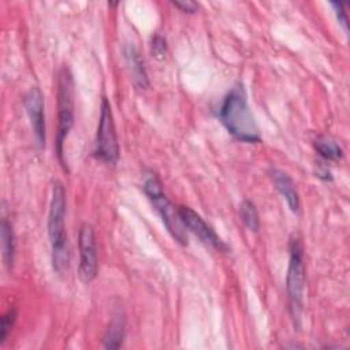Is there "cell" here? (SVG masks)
Wrapping results in <instances>:
<instances>
[{
    "label": "cell",
    "instance_id": "7",
    "mask_svg": "<svg viewBox=\"0 0 350 350\" xmlns=\"http://www.w3.org/2000/svg\"><path fill=\"white\" fill-rule=\"evenodd\" d=\"M79 247V278L82 282H92L97 275V243L94 230L90 224L83 223L78 231Z\"/></svg>",
    "mask_w": 350,
    "mask_h": 350
},
{
    "label": "cell",
    "instance_id": "18",
    "mask_svg": "<svg viewBox=\"0 0 350 350\" xmlns=\"http://www.w3.org/2000/svg\"><path fill=\"white\" fill-rule=\"evenodd\" d=\"M331 5L334 7L335 10V14H336V18H338V22L342 25L343 30L347 31V16H346V11H345V3H340V1H332Z\"/></svg>",
    "mask_w": 350,
    "mask_h": 350
},
{
    "label": "cell",
    "instance_id": "12",
    "mask_svg": "<svg viewBox=\"0 0 350 350\" xmlns=\"http://www.w3.org/2000/svg\"><path fill=\"white\" fill-rule=\"evenodd\" d=\"M124 59L130 71V75L134 81V83L139 89H146L149 86L148 74L144 66V60L139 56V52L134 45H126L124 46Z\"/></svg>",
    "mask_w": 350,
    "mask_h": 350
},
{
    "label": "cell",
    "instance_id": "2",
    "mask_svg": "<svg viewBox=\"0 0 350 350\" xmlns=\"http://www.w3.org/2000/svg\"><path fill=\"white\" fill-rule=\"evenodd\" d=\"M66 217V190L56 180L52 186V197L48 213V235L52 247V267L57 275L67 272L70 267V249L64 231Z\"/></svg>",
    "mask_w": 350,
    "mask_h": 350
},
{
    "label": "cell",
    "instance_id": "20",
    "mask_svg": "<svg viewBox=\"0 0 350 350\" xmlns=\"http://www.w3.org/2000/svg\"><path fill=\"white\" fill-rule=\"evenodd\" d=\"M316 174H317V176H319V178H321V179H324V180H331V179H332L331 172H329L328 167H327L325 164H323V163H319Z\"/></svg>",
    "mask_w": 350,
    "mask_h": 350
},
{
    "label": "cell",
    "instance_id": "15",
    "mask_svg": "<svg viewBox=\"0 0 350 350\" xmlns=\"http://www.w3.org/2000/svg\"><path fill=\"white\" fill-rule=\"evenodd\" d=\"M239 215L242 221L245 223V226L250 230L257 232L260 228V219H258V212L256 205L249 201V200H243L239 205Z\"/></svg>",
    "mask_w": 350,
    "mask_h": 350
},
{
    "label": "cell",
    "instance_id": "6",
    "mask_svg": "<svg viewBox=\"0 0 350 350\" xmlns=\"http://www.w3.org/2000/svg\"><path fill=\"white\" fill-rule=\"evenodd\" d=\"M94 154L108 165H115L119 159V142L116 137L113 115L111 111V104L105 97H103L100 107Z\"/></svg>",
    "mask_w": 350,
    "mask_h": 350
},
{
    "label": "cell",
    "instance_id": "11",
    "mask_svg": "<svg viewBox=\"0 0 350 350\" xmlns=\"http://www.w3.org/2000/svg\"><path fill=\"white\" fill-rule=\"evenodd\" d=\"M124 338V313L122 308H116L112 314L109 324L105 329L103 345L105 349H119Z\"/></svg>",
    "mask_w": 350,
    "mask_h": 350
},
{
    "label": "cell",
    "instance_id": "19",
    "mask_svg": "<svg viewBox=\"0 0 350 350\" xmlns=\"http://www.w3.org/2000/svg\"><path fill=\"white\" fill-rule=\"evenodd\" d=\"M172 5L179 8L182 12L186 14H194L198 10V4L191 0H180V1H172Z\"/></svg>",
    "mask_w": 350,
    "mask_h": 350
},
{
    "label": "cell",
    "instance_id": "3",
    "mask_svg": "<svg viewBox=\"0 0 350 350\" xmlns=\"http://www.w3.org/2000/svg\"><path fill=\"white\" fill-rule=\"evenodd\" d=\"M142 187H144L145 194L148 196L150 202L154 205L156 211L159 212V215H160L165 228L171 234V237L182 246H186L187 245L186 227L179 216L178 208L164 194L159 176L152 171L145 172Z\"/></svg>",
    "mask_w": 350,
    "mask_h": 350
},
{
    "label": "cell",
    "instance_id": "10",
    "mask_svg": "<svg viewBox=\"0 0 350 350\" xmlns=\"http://www.w3.org/2000/svg\"><path fill=\"white\" fill-rule=\"evenodd\" d=\"M269 178L276 187V190L280 193V196L286 200L288 208L293 212H297L299 208V196L298 190L295 187V183L293 182L291 176L279 168H271L269 170Z\"/></svg>",
    "mask_w": 350,
    "mask_h": 350
},
{
    "label": "cell",
    "instance_id": "17",
    "mask_svg": "<svg viewBox=\"0 0 350 350\" xmlns=\"http://www.w3.org/2000/svg\"><path fill=\"white\" fill-rule=\"evenodd\" d=\"M165 53H167V41L164 37L156 34L152 38V55L157 60H163L165 57Z\"/></svg>",
    "mask_w": 350,
    "mask_h": 350
},
{
    "label": "cell",
    "instance_id": "5",
    "mask_svg": "<svg viewBox=\"0 0 350 350\" xmlns=\"http://www.w3.org/2000/svg\"><path fill=\"white\" fill-rule=\"evenodd\" d=\"M305 287V265L302 257V245L298 238L290 241V260L286 278V288L288 297V309L295 325L299 324Z\"/></svg>",
    "mask_w": 350,
    "mask_h": 350
},
{
    "label": "cell",
    "instance_id": "14",
    "mask_svg": "<svg viewBox=\"0 0 350 350\" xmlns=\"http://www.w3.org/2000/svg\"><path fill=\"white\" fill-rule=\"evenodd\" d=\"M314 148L317 150V153L325 159V160H332V161H338L339 159L343 157V150L339 146V144L328 137H320L316 139L314 142Z\"/></svg>",
    "mask_w": 350,
    "mask_h": 350
},
{
    "label": "cell",
    "instance_id": "13",
    "mask_svg": "<svg viewBox=\"0 0 350 350\" xmlns=\"http://www.w3.org/2000/svg\"><path fill=\"white\" fill-rule=\"evenodd\" d=\"M1 249H3V260L4 265L8 271H12L14 260H15V238L12 226L8 223L5 217L1 219Z\"/></svg>",
    "mask_w": 350,
    "mask_h": 350
},
{
    "label": "cell",
    "instance_id": "9",
    "mask_svg": "<svg viewBox=\"0 0 350 350\" xmlns=\"http://www.w3.org/2000/svg\"><path fill=\"white\" fill-rule=\"evenodd\" d=\"M23 104L30 119L36 144L40 149L45 146V116H44V100L41 90L33 86L23 97Z\"/></svg>",
    "mask_w": 350,
    "mask_h": 350
},
{
    "label": "cell",
    "instance_id": "4",
    "mask_svg": "<svg viewBox=\"0 0 350 350\" xmlns=\"http://www.w3.org/2000/svg\"><path fill=\"white\" fill-rule=\"evenodd\" d=\"M74 82L68 67H63L57 77V133L56 153L60 164L64 167L63 145L74 124Z\"/></svg>",
    "mask_w": 350,
    "mask_h": 350
},
{
    "label": "cell",
    "instance_id": "8",
    "mask_svg": "<svg viewBox=\"0 0 350 350\" xmlns=\"http://www.w3.org/2000/svg\"><path fill=\"white\" fill-rule=\"evenodd\" d=\"M179 216L186 228H189L194 235H197L204 243L211 245L219 252H227L228 246L220 239V237L215 232V230L206 224V221L191 208L180 205L178 206Z\"/></svg>",
    "mask_w": 350,
    "mask_h": 350
},
{
    "label": "cell",
    "instance_id": "16",
    "mask_svg": "<svg viewBox=\"0 0 350 350\" xmlns=\"http://www.w3.org/2000/svg\"><path fill=\"white\" fill-rule=\"evenodd\" d=\"M16 321V310L15 309H8L3 316H1V323H0V345L5 342L10 331L12 329L14 324Z\"/></svg>",
    "mask_w": 350,
    "mask_h": 350
},
{
    "label": "cell",
    "instance_id": "1",
    "mask_svg": "<svg viewBox=\"0 0 350 350\" xmlns=\"http://www.w3.org/2000/svg\"><path fill=\"white\" fill-rule=\"evenodd\" d=\"M219 119L235 139L247 144L261 141L260 130L249 108L246 92L242 83H237L226 94L219 108Z\"/></svg>",
    "mask_w": 350,
    "mask_h": 350
}]
</instances>
